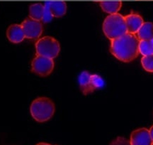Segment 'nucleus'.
<instances>
[{
    "instance_id": "obj_19",
    "label": "nucleus",
    "mask_w": 153,
    "mask_h": 145,
    "mask_svg": "<svg viewBox=\"0 0 153 145\" xmlns=\"http://www.w3.org/2000/svg\"><path fill=\"white\" fill-rule=\"evenodd\" d=\"M36 145H51V144H48V143H45V142H40Z\"/></svg>"
},
{
    "instance_id": "obj_7",
    "label": "nucleus",
    "mask_w": 153,
    "mask_h": 145,
    "mask_svg": "<svg viewBox=\"0 0 153 145\" xmlns=\"http://www.w3.org/2000/svg\"><path fill=\"white\" fill-rule=\"evenodd\" d=\"M21 25L25 36L28 39L38 40L43 33V24L41 21L33 19L30 17L26 19Z\"/></svg>"
},
{
    "instance_id": "obj_6",
    "label": "nucleus",
    "mask_w": 153,
    "mask_h": 145,
    "mask_svg": "<svg viewBox=\"0 0 153 145\" xmlns=\"http://www.w3.org/2000/svg\"><path fill=\"white\" fill-rule=\"evenodd\" d=\"M54 66L52 58L36 55L32 61L31 71L40 76H48L53 72Z\"/></svg>"
},
{
    "instance_id": "obj_10",
    "label": "nucleus",
    "mask_w": 153,
    "mask_h": 145,
    "mask_svg": "<svg viewBox=\"0 0 153 145\" xmlns=\"http://www.w3.org/2000/svg\"><path fill=\"white\" fill-rule=\"evenodd\" d=\"M7 36L11 42L14 43H20L26 38L22 25L17 24H11L7 31Z\"/></svg>"
},
{
    "instance_id": "obj_4",
    "label": "nucleus",
    "mask_w": 153,
    "mask_h": 145,
    "mask_svg": "<svg viewBox=\"0 0 153 145\" xmlns=\"http://www.w3.org/2000/svg\"><path fill=\"white\" fill-rule=\"evenodd\" d=\"M36 54L39 56L55 58L60 51V46L56 39L51 36H44L36 43Z\"/></svg>"
},
{
    "instance_id": "obj_13",
    "label": "nucleus",
    "mask_w": 153,
    "mask_h": 145,
    "mask_svg": "<svg viewBox=\"0 0 153 145\" xmlns=\"http://www.w3.org/2000/svg\"><path fill=\"white\" fill-rule=\"evenodd\" d=\"M100 7L104 12L109 14H117L122 7L121 1H101Z\"/></svg>"
},
{
    "instance_id": "obj_17",
    "label": "nucleus",
    "mask_w": 153,
    "mask_h": 145,
    "mask_svg": "<svg viewBox=\"0 0 153 145\" xmlns=\"http://www.w3.org/2000/svg\"><path fill=\"white\" fill-rule=\"evenodd\" d=\"M53 16L51 13V10H50L49 6L48 4L47 1L44 4V10H43V18H42V22L44 23L50 22L53 19Z\"/></svg>"
},
{
    "instance_id": "obj_11",
    "label": "nucleus",
    "mask_w": 153,
    "mask_h": 145,
    "mask_svg": "<svg viewBox=\"0 0 153 145\" xmlns=\"http://www.w3.org/2000/svg\"><path fill=\"white\" fill-rule=\"evenodd\" d=\"M53 17H61L66 14L67 4L65 1H47Z\"/></svg>"
},
{
    "instance_id": "obj_8",
    "label": "nucleus",
    "mask_w": 153,
    "mask_h": 145,
    "mask_svg": "<svg viewBox=\"0 0 153 145\" xmlns=\"http://www.w3.org/2000/svg\"><path fill=\"white\" fill-rule=\"evenodd\" d=\"M131 145H153L150 132L146 128H140L134 130L131 135Z\"/></svg>"
},
{
    "instance_id": "obj_2",
    "label": "nucleus",
    "mask_w": 153,
    "mask_h": 145,
    "mask_svg": "<svg viewBox=\"0 0 153 145\" xmlns=\"http://www.w3.org/2000/svg\"><path fill=\"white\" fill-rule=\"evenodd\" d=\"M55 104L51 99L40 97L34 100L30 105L31 116L38 123H44L49 120L55 113Z\"/></svg>"
},
{
    "instance_id": "obj_18",
    "label": "nucleus",
    "mask_w": 153,
    "mask_h": 145,
    "mask_svg": "<svg viewBox=\"0 0 153 145\" xmlns=\"http://www.w3.org/2000/svg\"><path fill=\"white\" fill-rule=\"evenodd\" d=\"M149 132H150V137H151V138H152V140L153 141V126H152V127H151V128L150 129V130H149Z\"/></svg>"
},
{
    "instance_id": "obj_5",
    "label": "nucleus",
    "mask_w": 153,
    "mask_h": 145,
    "mask_svg": "<svg viewBox=\"0 0 153 145\" xmlns=\"http://www.w3.org/2000/svg\"><path fill=\"white\" fill-rule=\"evenodd\" d=\"M79 87L84 95L93 93L95 90L104 85L103 78L97 74H91L88 71H83L78 78Z\"/></svg>"
},
{
    "instance_id": "obj_1",
    "label": "nucleus",
    "mask_w": 153,
    "mask_h": 145,
    "mask_svg": "<svg viewBox=\"0 0 153 145\" xmlns=\"http://www.w3.org/2000/svg\"><path fill=\"white\" fill-rule=\"evenodd\" d=\"M140 40L135 34L126 33L111 40L110 51L113 56L124 63H129L138 56Z\"/></svg>"
},
{
    "instance_id": "obj_3",
    "label": "nucleus",
    "mask_w": 153,
    "mask_h": 145,
    "mask_svg": "<svg viewBox=\"0 0 153 145\" xmlns=\"http://www.w3.org/2000/svg\"><path fill=\"white\" fill-rule=\"evenodd\" d=\"M103 31L111 41L128 33L124 16L118 13L108 15L103 23Z\"/></svg>"
},
{
    "instance_id": "obj_14",
    "label": "nucleus",
    "mask_w": 153,
    "mask_h": 145,
    "mask_svg": "<svg viewBox=\"0 0 153 145\" xmlns=\"http://www.w3.org/2000/svg\"><path fill=\"white\" fill-rule=\"evenodd\" d=\"M44 6L41 3H36L29 7V17L33 19L41 21L43 15Z\"/></svg>"
},
{
    "instance_id": "obj_15",
    "label": "nucleus",
    "mask_w": 153,
    "mask_h": 145,
    "mask_svg": "<svg viewBox=\"0 0 153 145\" xmlns=\"http://www.w3.org/2000/svg\"><path fill=\"white\" fill-rule=\"evenodd\" d=\"M139 53L143 56L153 54V43L151 40H141L138 45Z\"/></svg>"
},
{
    "instance_id": "obj_9",
    "label": "nucleus",
    "mask_w": 153,
    "mask_h": 145,
    "mask_svg": "<svg viewBox=\"0 0 153 145\" xmlns=\"http://www.w3.org/2000/svg\"><path fill=\"white\" fill-rule=\"evenodd\" d=\"M127 28L128 33L136 34L138 30L144 24L143 17L140 15L131 13L127 16H124Z\"/></svg>"
},
{
    "instance_id": "obj_20",
    "label": "nucleus",
    "mask_w": 153,
    "mask_h": 145,
    "mask_svg": "<svg viewBox=\"0 0 153 145\" xmlns=\"http://www.w3.org/2000/svg\"><path fill=\"white\" fill-rule=\"evenodd\" d=\"M151 41H152V43H153V38H152V40H151Z\"/></svg>"
},
{
    "instance_id": "obj_16",
    "label": "nucleus",
    "mask_w": 153,
    "mask_h": 145,
    "mask_svg": "<svg viewBox=\"0 0 153 145\" xmlns=\"http://www.w3.org/2000/svg\"><path fill=\"white\" fill-rule=\"evenodd\" d=\"M141 64L146 71L153 72V54L143 56L141 58Z\"/></svg>"
},
{
    "instance_id": "obj_12",
    "label": "nucleus",
    "mask_w": 153,
    "mask_h": 145,
    "mask_svg": "<svg viewBox=\"0 0 153 145\" xmlns=\"http://www.w3.org/2000/svg\"><path fill=\"white\" fill-rule=\"evenodd\" d=\"M136 34L140 41L152 40L153 38V24L152 22H144Z\"/></svg>"
}]
</instances>
